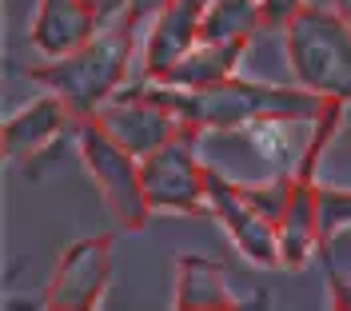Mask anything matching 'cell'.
I'll return each instance as SVG.
<instances>
[{"label":"cell","instance_id":"3","mask_svg":"<svg viewBox=\"0 0 351 311\" xmlns=\"http://www.w3.org/2000/svg\"><path fill=\"white\" fill-rule=\"evenodd\" d=\"M284 52L300 88L324 100H351V24L335 8L307 4L284 28Z\"/></svg>","mask_w":351,"mask_h":311},{"label":"cell","instance_id":"1","mask_svg":"<svg viewBox=\"0 0 351 311\" xmlns=\"http://www.w3.org/2000/svg\"><path fill=\"white\" fill-rule=\"evenodd\" d=\"M160 104L192 124L199 132H236L247 124H271V120H315L324 112V96L307 88H280V84H256V80H240L228 76L212 88H172V84H148Z\"/></svg>","mask_w":351,"mask_h":311},{"label":"cell","instance_id":"12","mask_svg":"<svg viewBox=\"0 0 351 311\" xmlns=\"http://www.w3.org/2000/svg\"><path fill=\"white\" fill-rule=\"evenodd\" d=\"M280 232V267H304L319 244V188L315 179H295L287 212L276 223Z\"/></svg>","mask_w":351,"mask_h":311},{"label":"cell","instance_id":"2","mask_svg":"<svg viewBox=\"0 0 351 311\" xmlns=\"http://www.w3.org/2000/svg\"><path fill=\"white\" fill-rule=\"evenodd\" d=\"M140 28L144 24L136 21L128 12V4H124V8H116V16L100 21L96 36L84 48L32 68V80L44 84L52 96H60L76 120H92L116 92L124 88Z\"/></svg>","mask_w":351,"mask_h":311},{"label":"cell","instance_id":"18","mask_svg":"<svg viewBox=\"0 0 351 311\" xmlns=\"http://www.w3.org/2000/svg\"><path fill=\"white\" fill-rule=\"evenodd\" d=\"M124 4H128V12H132V16H136L140 24H148L156 12H164L172 0H124Z\"/></svg>","mask_w":351,"mask_h":311},{"label":"cell","instance_id":"16","mask_svg":"<svg viewBox=\"0 0 351 311\" xmlns=\"http://www.w3.org/2000/svg\"><path fill=\"white\" fill-rule=\"evenodd\" d=\"M343 227H351V192L319 188V244L328 247Z\"/></svg>","mask_w":351,"mask_h":311},{"label":"cell","instance_id":"20","mask_svg":"<svg viewBox=\"0 0 351 311\" xmlns=\"http://www.w3.org/2000/svg\"><path fill=\"white\" fill-rule=\"evenodd\" d=\"M324 4H328V8H335V12L351 24V0H324Z\"/></svg>","mask_w":351,"mask_h":311},{"label":"cell","instance_id":"8","mask_svg":"<svg viewBox=\"0 0 351 311\" xmlns=\"http://www.w3.org/2000/svg\"><path fill=\"white\" fill-rule=\"evenodd\" d=\"M208 212L219 216V223L228 227V236L243 251V260H252L256 267L280 264V232H276V223L267 216H260L247 203L240 184L232 176H223L219 168H212V164H208Z\"/></svg>","mask_w":351,"mask_h":311},{"label":"cell","instance_id":"9","mask_svg":"<svg viewBox=\"0 0 351 311\" xmlns=\"http://www.w3.org/2000/svg\"><path fill=\"white\" fill-rule=\"evenodd\" d=\"M212 0H172L164 12H156L144 32V80H164L168 68L199 45V24Z\"/></svg>","mask_w":351,"mask_h":311},{"label":"cell","instance_id":"11","mask_svg":"<svg viewBox=\"0 0 351 311\" xmlns=\"http://www.w3.org/2000/svg\"><path fill=\"white\" fill-rule=\"evenodd\" d=\"M68 120H76L68 104L60 96H44L36 104H28L21 108L8 124H4V132H0V148L8 160H16V164H28V160H36L40 148H48L56 136L64 132Z\"/></svg>","mask_w":351,"mask_h":311},{"label":"cell","instance_id":"4","mask_svg":"<svg viewBox=\"0 0 351 311\" xmlns=\"http://www.w3.org/2000/svg\"><path fill=\"white\" fill-rule=\"evenodd\" d=\"M76 144L84 160L88 176L96 179L100 196L116 212V220L124 227H144L152 216V203L144 196V172H140V156H132L120 140H112L96 120H76Z\"/></svg>","mask_w":351,"mask_h":311},{"label":"cell","instance_id":"15","mask_svg":"<svg viewBox=\"0 0 351 311\" xmlns=\"http://www.w3.org/2000/svg\"><path fill=\"white\" fill-rule=\"evenodd\" d=\"M263 28L260 0H212L204 24H199V40L212 45H247Z\"/></svg>","mask_w":351,"mask_h":311},{"label":"cell","instance_id":"14","mask_svg":"<svg viewBox=\"0 0 351 311\" xmlns=\"http://www.w3.org/2000/svg\"><path fill=\"white\" fill-rule=\"evenodd\" d=\"M243 48L247 45H212V40H199L196 48H188L172 68H168V76L164 80H156V84H172V88H212L219 80H228V76H236V64H240Z\"/></svg>","mask_w":351,"mask_h":311},{"label":"cell","instance_id":"17","mask_svg":"<svg viewBox=\"0 0 351 311\" xmlns=\"http://www.w3.org/2000/svg\"><path fill=\"white\" fill-rule=\"evenodd\" d=\"M304 8H307V0H260L263 28H280V32H284V28L295 21Z\"/></svg>","mask_w":351,"mask_h":311},{"label":"cell","instance_id":"10","mask_svg":"<svg viewBox=\"0 0 351 311\" xmlns=\"http://www.w3.org/2000/svg\"><path fill=\"white\" fill-rule=\"evenodd\" d=\"M100 21L104 16L96 12L92 0H40V12L32 21V48L48 60H60L84 48L96 36Z\"/></svg>","mask_w":351,"mask_h":311},{"label":"cell","instance_id":"5","mask_svg":"<svg viewBox=\"0 0 351 311\" xmlns=\"http://www.w3.org/2000/svg\"><path fill=\"white\" fill-rule=\"evenodd\" d=\"M199 128L184 124L180 132L140 160L144 196L152 212H204L208 208V164L196 156Z\"/></svg>","mask_w":351,"mask_h":311},{"label":"cell","instance_id":"13","mask_svg":"<svg viewBox=\"0 0 351 311\" xmlns=\"http://www.w3.org/2000/svg\"><path fill=\"white\" fill-rule=\"evenodd\" d=\"M176 303L184 311H223L236 308L232 271L208 256H180V279H176Z\"/></svg>","mask_w":351,"mask_h":311},{"label":"cell","instance_id":"7","mask_svg":"<svg viewBox=\"0 0 351 311\" xmlns=\"http://www.w3.org/2000/svg\"><path fill=\"white\" fill-rule=\"evenodd\" d=\"M112 279V236H88L64 247L56 260L44 308L52 311H92Z\"/></svg>","mask_w":351,"mask_h":311},{"label":"cell","instance_id":"19","mask_svg":"<svg viewBox=\"0 0 351 311\" xmlns=\"http://www.w3.org/2000/svg\"><path fill=\"white\" fill-rule=\"evenodd\" d=\"M328 279H331V291H335V308H348L351 311V288L343 284V275L328 264Z\"/></svg>","mask_w":351,"mask_h":311},{"label":"cell","instance_id":"6","mask_svg":"<svg viewBox=\"0 0 351 311\" xmlns=\"http://www.w3.org/2000/svg\"><path fill=\"white\" fill-rule=\"evenodd\" d=\"M148 84H152V80L136 84L132 92H116L108 104L92 116L112 140H120V144H124L132 156H140V160L152 156L156 148H164V144L184 128V120H180L168 104H160L152 92H148Z\"/></svg>","mask_w":351,"mask_h":311},{"label":"cell","instance_id":"21","mask_svg":"<svg viewBox=\"0 0 351 311\" xmlns=\"http://www.w3.org/2000/svg\"><path fill=\"white\" fill-rule=\"evenodd\" d=\"M92 4H100V0H92Z\"/></svg>","mask_w":351,"mask_h":311}]
</instances>
